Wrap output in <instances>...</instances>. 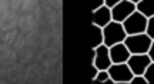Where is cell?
<instances>
[{"instance_id": "cell-1", "label": "cell", "mask_w": 154, "mask_h": 84, "mask_svg": "<svg viewBox=\"0 0 154 84\" xmlns=\"http://www.w3.org/2000/svg\"><path fill=\"white\" fill-rule=\"evenodd\" d=\"M151 41L153 39L147 33L128 34L124 40V44L127 46L131 54H144V53H149Z\"/></svg>"}, {"instance_id": "cell-2", "label": "cell", "mask_w": 154, "mask_h": 84, "mask_svg": "<svg viewBox=\"0 0 154 84\" xmlns=\"http://www.w3.org/2000/svg\"><path fill=\"white\" fill-rule=\"evenodd\" d=\"M103 34H104V44L107 47H111L117 43H124L127 37L123 23L114 22V20H111L107 26L103 27Z\"/></svg>"}, {"instance_id": "cell-3", "label": "cell", "mask_w": 154, "mask_h": 84, "mask_svg": "<svg viewBox=\"0 0 154 84\" xmlns=\"http://www.w3.org/2000/svg\"><path fill=\"white\" fill-rule=\"evenodd\" d=\"M147 17L143 16L140 11H134L133 14L127 17L126 20L123 22V27L126 30L127 36L128 34H140L146 33V27H147Z\"/></svg>"}, {"instance_id": "cell-4", "label": "cell", "mask_w": 154, "mask_h": 84, "mask_svg": "<svg viewBox=\"0 0 154 84\" xmlns=\"http://www.w3.org/2000/svg\"><path fill=\"white\" fill-rule=\"evenodd\" d=\"M109 74H110L111 80L117 83H130V80L133 79V71L128 67L127 63H111V66L109 68Z\"/></svg>"}, {"instance_id": "cell-5", "label": "cell", "mask_w": 154, "mask_h": 84, "mask_svg": "<svg viewBox=\"0 0 154 84\" xmlns=\"http://www.w3.org/2000/svg\"><path fill=\"white\" fill-rule=\"evenodd\" d=\"M90 63H93L99 70H107L111 66L110 50L106 44H101L96 49H91V57Z\"/></svg>"}, {"instance_id": "cell-6", "label": "cell", "mask_w": 154, "mask_h": 84, "mask_svg": "<svg viewBox=\"0 0 154 84\" xmlns=\"http://www.w3.org/2000/svg\"><path fill=\"white\" fill-rule=\"evenodd\" d=\"M136 11V4L130 0H121L114 7H111V20L123 23L127 17Z\"/></svg>"}, {"instance_id": "cell-7", "label": "cell", "mask_w": 154, "mask_h": 84, "mask_svg": "<svg viewBox=\"0 0 154 84\" xmlns=\"http://www.w3.org/2000/svg\"><path fill=\"white\" fill-rule=\"evenodd\" d=\"M150 63H151V58H150L147 53H144V54H131L130 58L127 60V64L131 68L133 74H144L146 68L149 67Z\"/></svg>"}, {"instance_id": "cell-8", "label": "cell", "mask_w": 154, "mask_h": 84, "mask_svg": "<svg viewBox=\"0 0 154 84\" xmlns=\"http://www.w3.org/2000/svg\"><path fill=\"white\" fill-rule=\"evenodd\" d=\"M109 50H110L111 63H127V60L131 56L130 50L127 49L124 43H117V44L109 47Z\"/></svg>"}, {"instance_id": "cell-9", "label": "cell", "mask_w": 154, "mask_h": 84, "mask_svg": "<svg viewBox=\"0 0 154 84\" xmlns=\"http://www.w3.org/2000/svg\"><path fill=\"white\" fill-rule=\"evenodd\" d=\"M93 24L99 26V27H104L111 22V9L107 6H101L100 9L93 11Z\"/></svg>"}, {"instance_id": "cell-10", "label": "cell", "mask_w": 154, "mask_h": 84, "mask_svg": "<svg viewBox=\"0 0 154 84\" xmlns=\"http://www.w3.org/2000/svg\"><path fill=\"white\" fill-rule=\"evenodd\" d=\"M16 27V13L13 10H7L0 14V30L10 32Z\"/></svg>"}, {"instance_id": "cell-11", "label": "cell", "mask_w": 154, "mask_h": 84, "mask_svg": "<svg viewBox=\"0 0 154 84\" xmlns=\"http://www.w3.org/2000/svg\"><path fill=\"white\" fill-rule=\"evenodd\" d=\"M136 10L140 11L147 19L154 16V0H140L136 4Z\"/></svg>"}, {"instance_id": "cell-12", "label": "cell", "mask_w": 154, "mask_h": 84, "mask_svg": "<svg viewBox=\"0 0 154 84\" xmlns=\"http://www.w3.org/2000/svg\"><path fill=\"white\" fill-rule=\"evenodd\" d=\"M104 44V34H103V27H99L93 24L91 26V49H96L99 46Z\"/></svg>"}, {"instance_id": "cell-13", "label": "cell", "mask_w": 154, "mask_h": 84, "mask_svg": "<svg viewBox=\"0 0 154 84\" xmlns=\"http://www.w3.org/2000/svg\"><path fill=\"white\" fill-rule=\"evenodd\" d=\"M2 41L5 43L6 46H11L13 44V41L16 39V30H10V32H6L5 34H2Z\"/></svg>"}, {"instance_id": "cell-14", "label": "cell", "mask_w": 154, "mask_h": 84, "mask_svg": "<svg viewBox=\"0 0 154 84\" xmlns=\"http://www.w3.org/2000/svg\"><path fill=\"white\" fill-rule=\"evenodd\" d=\"M109 77H110L109 70H99V73L96 74V77L91 80V83H104Z\"/></svg>"}, {"instance_id": "cell-15", "label": "cell", "mask_w": 154, "mask_h": 84, "mask_svg": "<svg viewBox=\"0 0 154 84\" xmlns=\"http://www.w3.org/2000/svg\"><path fill=\"white\" fill-rule=\"evenodd\" d=\"M144 77H146V80L149 81V84H154V62L150 63L149 67L146 68Z\"/></svg>"}, {"instance_id": "cell-16", "label": "cell", "mask_w": 154, "mask_h": 84, "mask_svg": "<svg viewBox=\"0 0 154 84\" xmlns=\"http://www.w3.org/2000/svg\"><path fill=\"white\" fill-rule=\"evenodd\" d=\"M146 33L149 34L150 37L154 40V16L149 17V20H147V27H146Z\"/></svg>"}, {"instance_id": "cell-17", "label": "cell", "mask_w": 154, "mask_h": 84, "mask_svg": "<svg viewBox=\"0 0 154 84\" xmlns=\"http://www.w3.org/2000/svg\"><path fill=\"white\" fill-rule=\"evenodd\" d=\"M130 84H149V81L146 80L144 74H134L130 80Z\"/></svg>"}, {"instance_id": "cell-18", "label": "cell", "mask_w": 154, "mask_h": 84, "mask_svg": "<svg viewBox=\"0 0 154 84\" xmlns=\"http://www.w3.org/2000/svg\"><path fill=\"white\" fill-rule=\"evenodd\" d=\"M101 6H106L104 4V0H93L91 2V10H97V9H100Z\"/></svg>"}, {"instance_id": "cell-19", "label": "cell", "mask_w": 154, "mask_h": 84, "mask_svg": "<svg viewBox=\"0 0 154 84\" xmlns=\"http://www.w3.org/2000/svg\"><path fill=\"white\" fill-rule=\"evenodd\" d=\"M9 10V0H0V14Z\"/></svg>"}, {"instance_id": "cell-20", "label": "cell", "mask_w": 154, "mask_h": 84, "mask_svg": "<svg viewBox=\"0 0 154 84\" xmlns=\"http://www.w3.org/2000/svg\"><path fill=\"white\" fill-rule=\"evenodd\" d=\"M121 0H104V4L107 6V7H114L116 4H117V3H120Z\"/></svg>"}, {"instance_id": "cell-21", "label": "cell", "mask_w": 154, "mask_h": 84, "mask_svg": "<svg viewBox=\"0 0 154 84\" xmlns=\"http://www.w3.org/2000/svg\"><path fill=\"white\" fill-rule=\"evenodd\" d=\"M150 56V58H151V62H154V40L151 41V46H150V50H149V53H147Z\"/></svg>"}, {"instance_id": "cell-22", "label": "cell", "mask_w": 154, "mask_h": 84, "mask_svg": "<svg viewBox=\"0 0 154 84\" xmlns=\"http://www.w3.org/2000/svg\"><path fill=\"white\" fill-rule=\"evenodd\" d=\"M130 2H133L134 4H137V3H138V2H140V0H130Z\"/></svg>"}]
</instances>
